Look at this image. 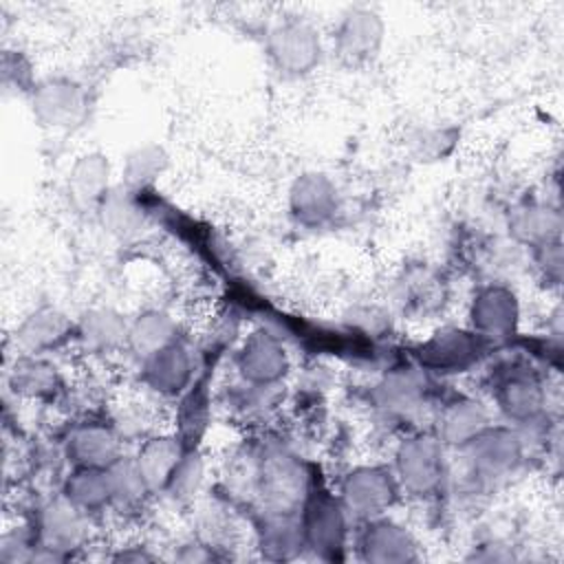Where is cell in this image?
I'll return each mask as SVG.
<instances>
[{
    "label": "cell",
    "instance_id": "obj_1",
    "mask_svg": "<svg viewBox=\"0 0 564 564\" xmlns=\"http://www.w3.org/2000/svg\"><path fill=\"white\" fill-rule=\"evenodd\" d=\"M269 55L284 73H306L319 59V33L302 20H289L269 35Z\"/></svg>",
    "mask_w": 564,
    "mask_h": 564
},
{
    "label": "cell",
    "instance_id": "obj_2",
    "mask_svg": "<svg viewBox=\"0 0 564 564\" xmlns=\"http://www.w3.org/2000/svg\"><path fill=\"white\" fill-rule=\"evenodd\" d=\"M337 51L348 62H366L377 55L383 42V22L370 9H350L335 31Z\"/></svg>",
    "mask_w": 564,
    "mask_h": 564
},
{
    "label": "cell",
    "instance_id": "obj_3",
    "mask_svg": "<svg viewBox=\"0 0 564 564\" xmlns=\"http://www.w3.org/2000/svg\"><path fill=\"white\" fill-rule=\"evenodd\" d=\"M441 447L432 438H412L399 452V474L408 489L430 491L443 476Z\"/></svg>",
    "mask_w": 564,
    "mask_h": 564
},
{
    "label": "cell",
    "instance_id": "obj_4",
    "mask_svg": "<svg viewBox=\"0 0 564 564\" xmlns=\"http://www.w3.org/2000/svg\"><path fill=\"white\" fill-rule=\"evenodd\" d=\"M33 110L48 126H70L84 110V97L75 84L64 79H48L35 88Z\"/></svg>",
    "mask_w": 564,
    "mask_h": 564
},
{
    "label": "cell",
    "instance_id": "obj_5",
    "mask_svg": "<svg viewBox=\"0 0 564 564\" xmlns=\"http://www.w3.org/2000/svg\"><path fill=\"white\" fill-rule=\"evenodd\" d=\"M70 328L73 324L57 308H40L20 324L15 330V344L24 355H40L59 346L68 337Z\"/></svg>",
    "mask_w": 564,
    "mask_h": 564
},
{
    "label": "cell",
    "instance_id": "obj_6",
    "mask_svg": "<svg viewBox=\"0 0 564 564\" xmlns=\"http://www.w3.org/2000/svg\"><path fill=\"white\" fill-rule=\"evenodd\" d=\"M471 319L482 335L502 337L516 326V319H518L516 297L502 289H487L476 297L471 308Z\"/></svg>",
    "mask_w": 564,
    "mask_h": 564
},
{
    "label": "cell",
    "instance_id": "obj_7",
    "mask_svg": "<svg viewBox=\"0 0 564 564\" xmlns=\"http://www.w3.org/2000/svg\"><path fill=\"white\" fill-rule=\"evenodd\" d=\"M350 509L370 516L379 513L392 500V482L381 469H359L348 476L344 487Z\"/></svg>",
    "mask_w": 564,
    "mask_h": 564
},
{
    "label": "cell",
    "instance_id": "obj_8",
    "mask_svg": "<svg viewBox=\"0 0 564 564\" xmlns=\"http://www.w3.org/2000/svg\"><path fill=\"white\" fill-rule=\"evenodd\" d=\"M240 368L251 381L271 383L286 372V355L271 337L253 335L242 348Z\"/></svg>",
    "mask_w": 564,
    "mask_h": 564
},
{
    "label": "cell",
    "instance_id": "obj_9",
    "mask_svg": "<svg viewBox=\"0 0 564 564\" xmlns=\"http://www.w3.org/2000/svg\"><path fill=\"white\" fill-rule=\"evenodd\" d=\"M476 348H478V344L469 333L443 330L423 346L421 359H423V364H427L432 368L458 370V368H465L474 359Z\"/></svg>",
    "mask_w": 564,
    "mask_h": 564
},
{
    "label": "cell",
    "instance_id": "obj_10",
    "mask_svg": "<svg viewBox=\"0 0 564 564\" xmlns=\"http://www.w3.org/2000/svg\"><path fill=\"white\" fill-rule=\"evenodd\" d=\"M145 377L150 386L159 392L174 394L189 379V355L185 348L176 344H167L159 352L150 355Z\"/></svg>",
    "mask_w": 564,
    "mask_h": 564
},
{
    "label": "cell",
    "instance_id": "obj_11",
    "mask_svg": "<svg viewBox=\"0 0 564 564\" xmlns=\"http://www.w3.org/2000/svg\"><path fill=\"white\" fill-rule=\"evenodd\" d=\"M291 200H293V212L304 223H319L333 212L335 189L324 176L306 174L295 183L291 192Z\"/></svg>",
    "mask_w": 564,
    "mask_h": 564
},
{
    "label": "cell",
    "instance_id": "obj_12",
    "mask_svg": "<svg viewBox=\"0 0 564 564\" xmlns=\"http://www.w3.org/2000/svg\"><path fill=\"white\" fill-rule=\"evenodd\" d=\"M181 443L174 438H152L143 445L137 467L148 487L167 485L176 465L181 463Z\"/></svg>",
    "mask_w": 564,
    "mask_h": 564
},
{
    "label": "cell",
    "instance_id": "obj_13",
    "mask_svg": "<svg viewBox=\"0 0 564 564\" xmlns=\"http://www.w3.org/2000/svg\"><path fill=\"white\" fill-rule=\"evenodd\" d=\"M73 198L82 205H93L104 198L108 185V161L99 154L82 156L70 172Z\"/></svg>",
    "mask_w": 564,
    "mask_h": 564
},
{
    "label": "cell",
    "instance_id": "obj_14",
    "mask_svg": "<svg viewBox=\"0 0 564 564\" xmlns=\"http://www.w3.org/2000/svg\"><path fill=\"white\" fill-rule=\"evenodd\" d=\"M117 438L101 427H86L70 441V454L82 467H108L117 460Z\"/></svg>",
    "mask_w": 564,
    "mask_h": 564
},
{
    "label": "cell",
    "instance_id": "obj_15",
    "mask_svg": "<svg viewBox=\"0 0 564 564\" xmlns=\"http://www.w3.org/2000/svg\"><path fill=\"white\" fill-rule=\"evenodd\" d=\"M172 337V319L165 313H145L137 319V324L128 330L130 346L143 355L150 357L165 348Z\"/></svg>",
    "mask_w": 564,
    "mask_h": 564
},
{
    "label": "cell",
    "instance_id": "obj_16",
    "mask_svg": "<svg viewBox=\"0 0 564 564\" xmlns=\"http://www.w3.org/2000/svg\"><path fill=\"white\" fill-rule=\"evenodd\" d=\"M112 498L110 476L99 467H82L68 480V500L77 507H97Z\"/></svg>",
    "mask_w": 564,
    "mask_h": 564
},
{
    "label": "cell",
    "instance_id": "obj_17",
    "mask_svg": "<svg viewBox=\"0 0 564 564\" xmlns=\"http://www.w3.org/2000/svg\"><path fill=\"white\" fill-rule=\"evenodd\" d=\"M344 533V520H341V511L339 507L328 500L322 498L317 500L311 509H308V535L313 538V542L322 544V546H337Z\"/></svg>",
    "mask_w": 564,
    "mask_h": 564
},
{
    "label": "cell",
    "instance_id": "obj_18",
    "mask_svg": "<svg viewBox=\"0 0 564 564\" xmlns=\"http://www.w3.org/2000/svg\"><path fill=\"white\" fill-rule=\"evenodd\" d=\"M474 447V460L478 467L485 469H502L511 465L516 458V438L509 434H485L480 432L476 438L469 441Z\"/></svg>",
    "mask_w": 564,
    "mask_h": 564
},
{
    "label": "cell",
    "instance_id": "obj_19",
    "mask_svg": "<svg viewBox=\"0 0 564 564\" xmlns=\"http://www.w3.org/2000/svg\"><path fill=\"white\" fill-rule=\"evenodd\" d=\"M485 427V414L478 403L454 405L443 423V434L449 443H469Z\"/></svg>",
    "mask_w": 564,
    "mask_h": 564
},
{
    "label": "cell",
    "instance_id": "obj_20",
    "mask_svg": "<svg viewBox=\"0 0 564 564\" xmlns=\"http://www.w3.org/2000/svg\"><path fill=\"white\" fill-rule=\"evenodd\" d=\"M82 333H84L86 341L97 348H110L117 341L128 337L123 319L110 311H95V313L86 315Z\"/></svg>",
    "mask_w": 564,
    "mask_h": 564
},
{
    "label": "cell",
    "instance_id": "obj_21",
    "mask_svg": "<svg viewBox=\"0 0 564 564\" xmlns=\"http://www.w3.org/2000/svg\"><path fill=\"white\" fill-rule=\"evenodd\" d=\"M366 544L372 546V553H368L372 560H403L408 557L410 538L405 531H401V527L383 522L368 531Z\"/></svg>",
    "mask_w": 564,
    "mask_h": 564
},
{
    "label": "cell",
    "instance_id": "obj_22",
    "mask_svg": "<svg viewBox=\"0 0 564 564\" xmlns=\"http://www.w3.org/2000/svg\"><path fill=\"white\" fill-rule=\"evenodd\" d=\"M44 533L51 542L70 544L79 533V513L70 505H53L44 516Z\"/></svg>",
    "mask_w": 564,
    "mask_h": 564
},
{
    "label": "cell",
    "instance_id": "obj_23",
    "mask_svg": "<svg viewBox=\"0 0 564 564\" xmlns=\"http://www.w3.org/2000/svg\"><path fill=\"white\" fill-rule=\"evenodd\" d=\"M538 394H535V386L522 379H516L511 383L505 386V394H502V408L509 410V414L513 416H522V414H531V410L535 408Z\"/></svg>",
    "mask_w": 564,
    "mask_h": 564
},
{
    "label": "cell",
    "instance_id": "obj_24",
    "mask_svg": "<svg viewBox=\"0 0 564 564\" xmlns=\"http://www.w3.org/2000/svg\"><path fill=\"white\" fill-rule=\"evenodd\" d=\"M161 163H163V156H161L159 150H154V148L137 150L128 159V167H126L128 181L145 183V181L154 178V174L161 170Z\"/></svg>",
    "mask_w": 564,
    "mask_h": 564
},
{
    "label": "cell",
    "instance_id": "obj_25",
    "mask_svg": "<svg viewBox=\"0 0 564 564\" xmlns=\"http://www.w3.org/2000/svg\"><path fill=\"white\" fill-rule=\"evenodd\" d=\"M24 372L15 375V386L22 390V392H29V394H42L44 390H48V386L55 381V375H51L46 366L42 364H29L22 368ZM15 388V390H18Z\"/></svg>",
    "mask_w": 564,
    "mask_h": 564
}]
</instances>
